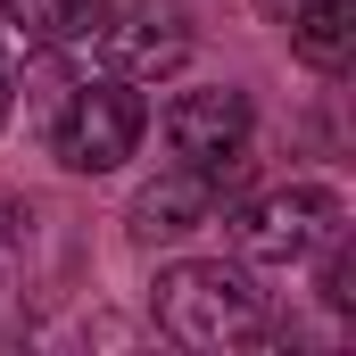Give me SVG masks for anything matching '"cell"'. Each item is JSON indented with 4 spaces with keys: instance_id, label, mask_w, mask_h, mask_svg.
Masks as SVG:
<instances>
[{
    "instance_id": "obj_8",
    "label": "cell",
    "mask_w": 356,
    "mask_h": 356,
    "mask_svg": "<svg viewBox=\"0 0 356 356\" xmlns=\"http://www.w3.org/2000/svg\"><path fill=\"white\" fill-rule=\"evenodd\" d=\"M99 8H108V0H0V17H8L25 42H42V50H58V42H83Z\"/></svg>"
},
{
    "instance_id": "obj_7",
    "label": "cell",
    "mask_w": 356,
    "mask_h": 356,
    "mask_svg": "<svg viewBox=\"0 0 356 356\" xmlns=\"http://www.w3.org/2000/svg\"><path fill=\"white\" fill-rule=\"evenodd\" d=\"M290 50H298L315 75H340V67L356 58V0H298Z\"/></svg>"
},
{
    "instance_id": "obj_6",
    "label": "cell",
    "mask_w": 356,
    "mask_h": 356,
    "mask_svg": "<svg viewBox=\"0 0 356 356\" xmlns=\"http://www.w3.org/2000/svg\"><path fill=\"white\" fill-rule=\"evenodd\" d=\"M232 175H199V166H166L158 182H141L133 191V216H124V232H133V249H175L191 232H207L224 207H232Z\"/></svg>"
},
{
    "instance_id": "obj_4",
    "label": "cell",
    "mask_w": 356,
    "mask_h": 356,
    "mask_svg": "<svg viewBox=\"0 0 356 356\" xmlns=\"http://www.w3.org/2000/svg\"><path fill=\"white\" fill-rule=\"evenodd\" d=\"M249 141H257V108L241 83H199L166 99V158L175 166L232 175V166H249Z\"/></svg>"
},
{
    "instance_id": "obj_10",
    "label": "cell",
    "mask_w": 356,
    "mask_h": 356,
    "mask_svg": "<svg viewBox=\"0 0 356 356\" xmlns=\"http://www.w3.org/2000/svg\"><path fill=\"white\" fill-rule=\"evenodd\" d=\"M8 108H17V58L0 50V124H8Z\"/></svg>"
},
{
    "instance_id": "obj_3",
    "label": "cell",
    "mask_w": 356,
    "mask_h": 356,
    "mask_svg": "<svg viewBox=\"0 0 356 356\" xmlns=\"http://www.w3.org/2000/svg\"><path fill=\"white\" fill-rule=\"evenodd\" d=\"M348 232V199L332 182H282L266 199H249L232 216V241H241V266H315L332 241Z\"/></svg>"
},
{
    "instance_id": "obj_9",
    "label": "cell",
    "mask_w": 356,
    "mask_h": 356,
    "mask_svg": "<svg viewBox=\"0 0 356 356\" xmlns=\"http://www.w3.org/2000/svg\"><path fill=\"white\" fill-rule=\"evenodd\" d=\"M25 249H33V207H17V199H0V332H8V315H17V282H25Z\"/></svg>"
},
{
    "instance_id": "obj_5",
    "label": "cell",
    "mask_w": 356,
    "mask_h": 356,
    "mask_svg": "<svg viewBox=\"0 0 356 356\" xmlns=\"http://www.w3.org/2000/svg\"><path fill=\"white\" fill-rule=\"evenodd\" d=\"M83 42H99L108 75L158 83V75H175L182 58H191V17H182V0H108L91 17Z\"/></svg>"
},
{
    "instance_id": "obj_11",
    "label": "cell",
    "mask_w": 356,
    "mask_h": 356,
    "mask_svg": "<svg viewBox=\"0 0 356 356\" xmlns=\"http://www.w3.org/2000/svg\"><path fill=\"white\" fill-rule=\"evenodd\" d=\"M257 8H266L273 25H290V17H298V0H257Z\"/></svg>"
},
{
    "instance_id": "obj_1",
    "label": "cell",
    "mask_w": 356,
    "mask_h": 356,
    "mask_svg": "<svg viewBox=\"0 0 356 356\" xmlns=\"http://www.w3.org/2000/svg\"><path fill=\"white\" fill-rule=\"evenodd\" d=\"M149 315L175 348H241V340H266V290L249 282V266H224V257H182L158 273L149 290Z\"/></svg>"
},
{
    "instance_id": "obj_2",
    "label": "cell",
    "mask_w": 356,
    "mask_h": 356,
    "mask_svg": "<svg viewBox=\"0 0 356 356\" xmlns=\"http://www.w3.org/2000/svg\"><path fill=\"white\" fill-rule=\"evenodd\" d=\"M149 133V108L124 75H75L50 108V158L67 175H116Z\"/></svg>"
}]
</instances>
